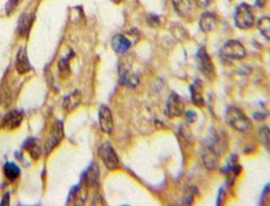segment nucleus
<instances>
[{
	"label": "nucleus",
	"mask_w": 270,
	"mask_h": 206,
	"mask_svg": "<svg viewBox=\"0 0 270 206\" xmlns=\"http://www.w3.org/2000/svg\"><path fill=\"white\" fill-rule=\"evenodd\" d=\"M226 121L231 127L241 133H248L252 130L251 119L239 108L230 106L226 110Z\"/></svg>",
	"instance_id": "nucleus-1"
},
{
	"label": "nucleus",
	"mask_w": 270,
	"mask_h": 206,
	"mask_svg": "<svg viewBox=\"0 0 270 206\" xmlns=\"http://www.w3.org/2000/svg\"><path fill=\"white\" fill-rule=\"evenodd\" d=\"M196 64L199 71L202 73L209 81H213L216 76L215 65L213 63L211 57L209 56L207 50L204 46H201L195 55Z\"/></svg>",
	"instance_id": "nucleus-2"
},
{
	"label": "nucleus",
	"mask_w": 270,
	"mask_h": 206,
	"mask_svg": "<svg viewBox=\"0 0 270 206\" xmlns=\"http://www.w3.org/2000/svg\"><path fill=\"white\" fill-rule=\"evenodd\" d=\"M235 26L238 29H250L255 23V17L250 5L241 4L236 8L234 15Z\"/></svg>",
	"instance_id": "nucleus-3"
},
{
	"label": "nucleus",
	"mask_w": 270,
	"mask_h": 206,
	"mask_svg": "<svg viewBox=\"0 0 270 206\" xmlns=\"http://www.w3.org/2000/svg\"><path fill=\"white\" fill-rule=\"evenodd\" d=\"M98 156L108 170L113 171L118 169L119 166V158L112 146L108 142L101 145L98 149Z\"/></svg>",
	"instance_id": "nucleus-4"
},
{
	"label": "nucleus",
	"mask_w": 270,
	"mask_h": 206,
	"mask_svg": "<svg viewBox=\"0 0 270 206\" xmlns=\"http://www.w3.org/2000/svg\"><path fill=\"white\" fill-rule=\"evenodd\" d=\"M221 55L229 60H241L246 57V50L243 44L237 40H230L221 49Z\"/></svg>",
	"instance_id": "nucleus-5"
},
{
	"label": "nucleus",
	"mask_w": 270,
	"mask_h": 206,
	"mask_svg": "<svg viewBox=\"0 0 270 206\" xmlns=\"http://www.w3.org/2000/svg\"><path fill=\"white\" fill-rule=\"evenodd\" d=\"M185 111L184 100L177 93L173 92L169 95L166 103V114L170 118H177Z\"/></svg>",
	"instance_id": "nucleus-6"
},
{
	"label": "nucleus",
	"mask_w": 270,
	"mask_h": 206,
	"mask_svg": "<svg viewBox=\"0 0 270 206\" xmlns=\"http://www.w3.org/2000/svg\"><path fill=\"white\" fill-rule=\"evenodd\" d=\"M63 137H64L63 123L62 121H56L55 123H53L51 130L49 132V136L47 138L44 147L47 153H49L54 147H57L61 143Z\"/></svg>",
	"instance_id": "nucleus-7"
},
{
	"label": "nucleus",
	"mask_w": 270,
	"mask_h": 206,
	"mask_svg": "<svg viewBox=\"0 0 270 206\" xmlns=\"http://www.w3.org/2000/svg\"><path fill=\"white\" fill-rule=\"evenodd\" d=\"M98 119H99V125L102 132L105 134H111L114 127L113 123L112 114L108 106L106 105H102L98 112Z\"/></svg>",
	"instance_id": "nucleus-8"
},
{
	"label": "nucleus",
	"mask_w": 270,
	"mask_h": 206,
	"mask_svg": "<svg viewBox=\"0 0 270 206\" xmlns=\"http://www.w3.org/2000/svg\"><path fill=\"white\" fill-rule=\"evenodd\" d=\"M24 119V114L18 110H10L3 119L2 127L6 130H14L19 127Z\"/></svg>",
	"instance_id": "nucleus-9"
},
{
	"label": "nucleus",
	"mask_w": 270,
	"mask_h": 206,
	"mask_svg": "<svg viewBox=\"0 0 270 206\" xmlns=\"http://www.w3.org/2000/svg\"><path fill=\"white\" fill-rule=\"evenodd\" d=\"M99 178V168L98 165L93 163L83 171L81 176V182L86 187H93L98 184Z\"/></svg>",
	"instance_id": "nucleus-10"
},
{
	"label": "nucleus",
	"mask_w": 270,
	"mask_h": 206,
	"mask_svg": "<svg viewBox=\"0 0 270 206\" xmlns=\"http://www.w3.org/2000/svg\"><path fill=\"white\" fill-rule=\"evenodd\" d=\"M190 92H191V101L196 107L203 108L206 105L205 101L204 90L202 86L201 81L199 79L195 80L190 86Z\"/></svg>",
	"instance_id": "nucleus-11"
},
{
	"label": "nucleus",
	"mask_w": 270,
	"mask_h": 206,
	"mask_svg": "<svg viewBox=\"0 0 270 206\" xmlns=\"http://www.w3.org/2000/svg\"><path fill=\"white\" fill-rule=\"evenodd\" d=\"M15 68L19 75H25L31 70L32 66L25 47H21L16 57Z\"/></svg>",
	"instance_id": "nucleus-12"
},
{
	"label": "nucleus",
	"mask_w": 270,
	"mask_h": 206,
	"mask_svg": "<svg viewBox=\"0 0 270 206\" xmlns=\"http://www.w3.org/2000/svg\"><path fill=\"white\" fill-rule=\"evenodd\" d=\"M226 142L217 132H212V134L208 137L206 140V147L216 152L220 156L222 152L226 150Z\"/></svg>",
	"instance_id": "nucleus-13"
},
{
	"label": "nucleus",
	"mask_w": 270,
	"mask_h": 206,
	"mask_svg": "<svg viewBox=\"0 0 270 206\" xmlns=\"http://www.w3.org/2000/svg\"><path fill=\"white\" fill-rule=\"evenodd\" d=\"M201 158L205 167L209 171H213L215 170V167H217L218 163H219V155L206 146L202 151Z\"/></svg>",
	"instance_id": "nucleus-14"
},
{
	"label": "nucleus",
	"mask_w": 270,
	"mask_h": 206,
	"mask_svg": "<svg viewBox=\"0 0 270 206\" xmlns=\"http://www.w3.org/2000/svg\"><path fill=\"white\" fill-rule=\"evenodd\" d=\"M131 42L128 38L122 34H117L111 40V46L113 50L118 54H123L130 49Z\"/></svg>",
	"instance_id": "nucleus-15"
},
{
	"label": "nucleus",
	"mask_w": 270,
	"mask_h": 206,
	"mask_svg": "<svg viewBox=\"0 0 270 206\" xmlns=\"http://www.w3.org/2000/svg\"><path fill=\"white\" fill-rule=\"evenodd\" d=\"M22 147L29 152L33 160H38L42 155V147L37 138H28L24 143Z\"/></svg>",
	"instance_id": "nucleus-16"
},
{
	"label": "nucleus",
	"mask_w": 270,
	"mask_h": 206,
	"mask_svg": "<svg viewBox=\"0 0 270 206\" xmlns=\"http://www.w3.org/2000/svg\"><path fill=\"white\" fill-rule=\"evenodd\" d=\"M81 101H82V94L79 90H74L71 94L64 97L62 107L65 110L70 112L79 106Z\"/></svg>",
	"instance_id": "nucleus-17"
},
{
	"label": "nucleus",
	"mask_w": 270,
	"mask_h": 206,
	"mask_svg": "<svg viewBox=\"0 0 270 206\" xmlns=\"http://www.w3.org/2000/svg\"><path fill=\"white\" fill-rule=\"evenodd\" d=\"M33 19H34V17L32 13H25L24 15L21 16L18 21V29H17L18 34L21 37H26L29 34L32 24H33Z\"/></svg>",
	"instance_id": "nucleus-18"
},
{
	"label": "nucleus",
	"mask_w": 270,
	"mask_h": 206,
	"mask_svg": "<svg viewBox=\"0 0 270 206\" xmlns=\"http://www.w3.org/2000/svg\"><path fill=\"white\" fill-rule=\"evenodd\" d=\"M215 22H216V18L215 14L211 12H206L199 18V28L202 32L209 33L212 31V29L215 28Z\"/></svg>",
	"instance_id": "nucleus-19"
},
{
	"label": "nucleus",
	"mask_w": 270,
	"mask_h": 206,
	"mask_svg": "<svg viewBox=\"0 0 270 206\" xmlns=\"http://www.w3.org/2000/svg\"><path fill=\"white\" fill-rule=\"evenodd\" d=\"M173 6L179 15L186 17L191 10V4L190 0H172Z\"/></svg>",
	"instance_id": "nucleus-20"
},
{
	"label": "nucleus",
	"mask_w": 270,
	"mask_h": 206,
	"mask_svg": "<svg viewBox=\"0 0 270 206\" xmlns=\"http://www.w3.org/2000/svg\"><path fill=\"white\" fill-rule=\"evenodd\" d=\"M4 172L8 180L10 182L15 181L20 175V169L18 165L12 162H8L4 166Z\"/></svg>",
	"instance_id": "nucleus-21"
},
{
	"label": "nucleus",
	"mask_w": 270,
	"mask_h": 206,
	"mask_svg": "<svg viewBox=\"0 0 270 206\" xmlns=\"http://www.w3.org/2000/svg\"><path fill=\"white\" fill-rule=\"evenodd\" d=\"M120 82L122 85L129 86V87H135L138 84V80L134 75H131L125 69H120Z\"/></svg>",
	"instance_id": "nucleus-22"
},
{
	"label": "nucleus",
	"mask_w": 270,
	"mask_h": 206,
	"mask_svg": "<svg viewBox=\"0 0 270 206\" xmlns=\"http://www.w3.org/2000/svg\"><path fill=\"white\" fill-rule=\"evenodd\" d=\"M199 193L198 188L195 186H191L188 187L185 191L183 196H182V204L184 205H191L194 201L195 195H197Z\"/></svg>",
	"instance_id": "nucleus-23"
},
{
	"label": "nucleus",
	"mask_w": 270,
	"mask_h": 206,
	"mask_svg": "<svg viewBox=\"0 0 270 206\" xmlns=\"http://www.w3.org/2000/svg\"><path fill=\"white\" fill-rule=\"evenodd\" d=\"M257 28L262 35L267 40L270 38V19L268 17H263L258 21Z\"/></svg>",
	"instance_id": "nucleus-24"
},
{
	"label": "nucleus",
	"mask_w": 270,
	"mask_h": 206,
	"mask_svg": "<svg viewBox=\"0 0 270 206\" xmlns=\"http://www.w3.org/2000/svg\"><path fill=\"white\" fill-rule=\"evenodd\" d=\"M69 58H70V56L66 58H62L58 62V71H59V75L62 79H66L71 74V69L69 66Z\"/></svg>",
	"instance_id": "nucleus-25"
},
{
	"label": "nucleus",
	"mask_w": 270,
	"mask_h": 206,
	"mask_svg": "<svg viewBox=\"0 0 270 206\" xmlns=\"http://www.w3.org/2000/svg\"><path fill=\"white\" fill-rule=\"evenodd\" d=\"M259 134V138L262 144L264 146L267 151H269V130L268 127L266 126H262L260 128H259L258 131Z\"/></svg>",
	"instance_id": "nucleus-26"
},
{
	"label": "nucleus",
	"mask_w": 270,
	"mask_h": 206,
	"mask_svg": "<svg viewBox=\"0 0 270 206\" xmlns=\"http://www.w3.org/2000/svg\"><path fill=\"white\" fill-rule=\"evenodd\" d=\"M238 164V157L235 154L231 155V158H229L228 161L226 162V164L221 167L220 171L226 175H230L232 173L234 167H235V165Z\"/></svg>",
	"instance_id": "nucleus-27"
},
{
	"label": "nucleus",
	"mask_w": 270,
	"mask_h": 206,
	"mask_svg": "<svg viewBox=\"0 0 270 206\" xmlns=\"http://www.w3.org/2000/svg\"><path fill=\"white\" fill-rule=\"evenodd\" d=\"M185 117H186V120L189 123H195L198 119L197 113L193 110H187L185 114Z\"/></svg>",
	"instance_id": "nucleus-28"
},
{
	"label": "nucleus",
	"mask_w": 270,
	"mask_h": 206,
	"mask_svg": "<svg viewBox=\"0 0 270 206\" xmlns=\"http://www.w3.org/2000/svg\"><path fill=\"white\" fill-rule=\"evenodd\" d=\"M148 23L150 26L152 28H155L160 24V18L158 16L155 15V14H151L148 17Z\"/></svg>",
	"instance_id": "nucleus-29"
},
{
	"label": "nucleus",
	"mask_w": 270,
	"mask_h": 206,
	"mask_svg": "<svg viewBox=\"0 0 270 206\" xmlns=\"http://www.w3.org/2000/svg\"><path fill=\"white\" fill-rule=\"evenodd\" d=\"M224 199H226V192H224V189L223 188V187H221V188H219V190L216 204H217V205H220L222 202L224 201Z\"/></svg>",
	"instance_id": "nucleus-30"
},
{
	"label": "nucleus",
	"mask_w": 270,
	"mask_h": 206,
	"mask_svg": "<svg viewBox=\"0 0 270 206\" xmlns=\"http://www.w3.org/2000/svg\"><path fill=\"white\" fill-rule=\"evenodd\" d=\"M267 115H268V113L257 111V112L254 113L253 117L256 121H263L267 118Z\"/></svg>",
	"instance_id": "nucleus-31"
},
{
	"label": "nucleus",
	"mask_w": 270,
	"mask_h": 206,
	"mask_svg": "<svg viewBox=\"0 0 270 206\" xmlns=\"http://www.w3.org/2000/svg\"><path fill=\"white\" fill-rule=\"evenodd\" d=\"M195 1L198 7L201 8V9H205L210 5L212 0H195Z\"/></svg>",
	"instance_id": "nucleus-32"
},
{
	"label": "nucleus",
	"mask_w": 270,
	"mask_h": 206,
	"mask_svg": "<svg viewBox=\"0 0 270 206\" xmlns=\"http://www.w3.org/2000/svg\"><path fill=\"white\" fill-rule=\"evenodd\" d=\"M9 200H10V196H9V192H7L3 196L2 200H1V204L0 205H9Z\"/></svg>",
	"instance_id": "nucleus-33"
},
{
	"label": "nucleus",
	"mask_w": 270,
	"mask_h": 206,
	"mask_svg": "<svg viewBox=\"0 0 270 206\" xmlns=\"http://www.w3.org/2000/svg\"><path fill=\"white\" fill-rule=\"evenodd\" d=\"M255 4L259 8H264L267 4V0H255Z\"/></svg>",
	"instance_id": "nucleus-34"
}]
</instances>
